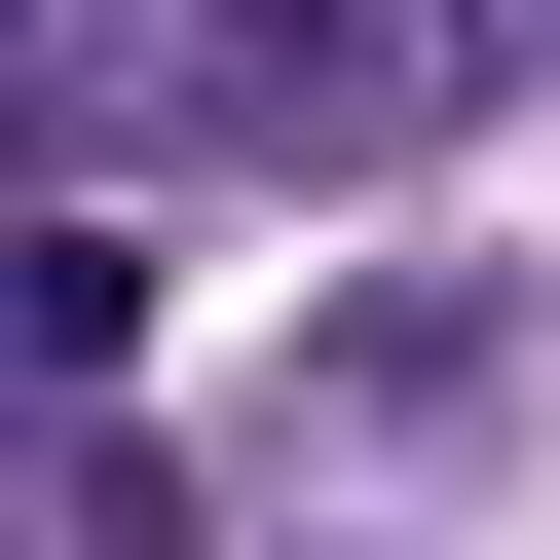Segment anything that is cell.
<instances>
[{"label":"cell","mask_w":560,"mask_h":560,"mask_svg":"<svg viewBox=\"0 0 560 560\" xmlns=\"http://www.w3.org/2000/svg\"><path fill=\"white\" fill-rule=\"evenodd\" d=\"M187 75H224L261 150H411V113L486 75V0H187Z\"/></svg>","instance_id":"6da1fadb"},{"label":"cell","mask_w":560,"mask_h":560,"mask_svg":"<svg viewBox=\"0 0 560 560\" xmlns=\"http://www.w3.org/2000/svg\"><path fill=\"white\" fill-rule=\"evenodd\" d=\"M523 38H560V0H486V75H523Z\"/></svg>","instance_id":"7a4b0ae2"}]
</instances>
